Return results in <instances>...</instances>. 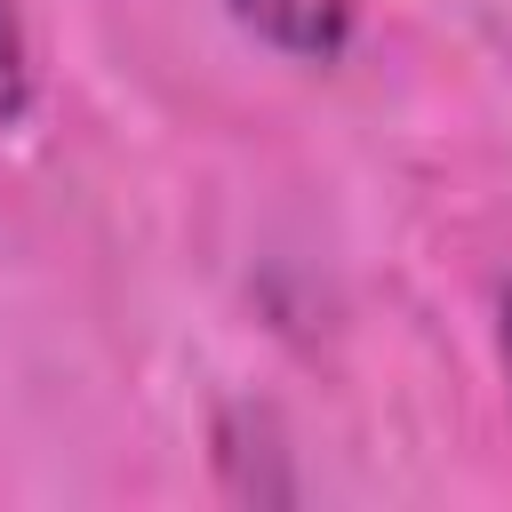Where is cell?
I'll use <instances>...</instances> for the list:
<instances>
[{
  "mask_svg": "<svg viewBox=\"0 0 512 512\" xmlns=\"http://www.w3.org/2000/svg\"><path fill=\"white\" fill-rule=\"evenodd\" d=\"M224 8L240 32H256L288 64H336L360 24V0H224Z\"/></svg>",
  "mask_w": 512,
  "mask_h": 512,
  "instance_id": "cell-1",
  "label": "cell"
},
{
  "mask_svg": "<svg viewBox=\"0 0 512 512\" xmlns=\"http://www.w3.org/2000/svg\"><path fill=\"white\" fill-rule=\"evenodd\" d=\"M40 104V64H32V32H24V8L0 0V136H16Z\"/></svg>",
  "mask_w": 512,
  "mask_h": 512,
  "instance_id": "cell-2",
  "label": "cell"
},
{
  "mask_svg": "<svg viewBox=\"0 0 512 512\" xmlns=\"http://www.w3.org/2000/svg\"><path fill=\"white\" fill-rule=\"evenodd\" d=\"M496 344H504V376H512V288H504V304H496Z\"/></svg>",
  "mask_w": 512,
  "mask_h": 512,
  "instance_id": "cell-3",
  "label": "cell"
}]
</instances>
